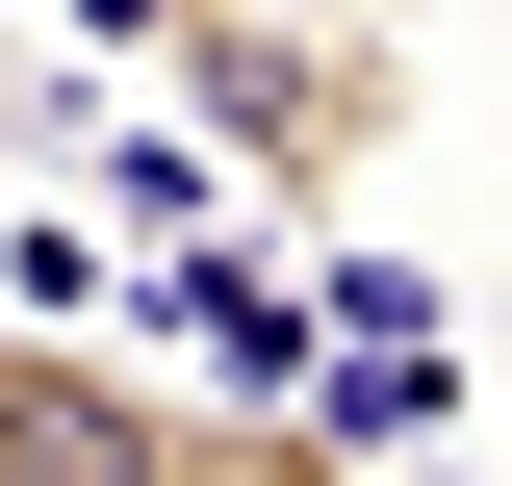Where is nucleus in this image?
I'll list each match as a JSON object with an SVG mask.
<instances>
[{
	"instance_id": "1",
	"label": "nucleus",
	"mask_w": 512,
	"mask_h": 486,
	"mask_svg": "<svg viewBox=\"0 0 512 486\" xmlns=\"http://www.w3.org/2000/svg\"><path fill=\"white\" fill-rule=\"evenodd\" d=\"M77 52L180 77V128L231 154V205H359L410 154V26L384 0H77Z\"/></svg>"
},
{
	"instance_id": "2",
	"label": "nucleus",
	"mask_w": 512,
	"mask_h": 486,
	"mask_svg": "<svg viewBox=\"0 0 512 486\" xmlns=\"http://www.w3.org/2000/svg\"><path fill=\"white\" fill-rule=\"evenodd\" d=\"M0 486H359V435H333V384L256 410V384H154L103 333H0Z\"/></svg>"
}]
</instances>
